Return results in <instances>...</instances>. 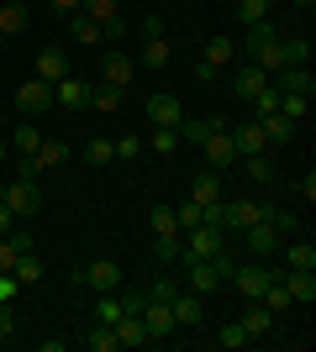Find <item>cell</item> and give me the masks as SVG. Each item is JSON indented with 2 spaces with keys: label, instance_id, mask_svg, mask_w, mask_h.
Wrapping results in <instances>:
<instances>
[{
  "label": "cell",
  "instance_id": "cell-1",
  "mask_svg": "<svg viewBox=\"0 0 316 352\" xmlns=\"http://www.w3.org/2000/svg\"><path fill=\"white\" fill-rule=\"evenodd\" d=\"M242 58L253 63V69H264L274 79V74L285 69V43L274 37L269 21H258V27H248V37H242Z\"/></svg>",
  "mask_w": 316,
  "mask_h": 352
},
{
  "label": "cell",
  "instance_id": "cell-2",
  "mask_svg": "<svg viewBox=\"0 0 316 352\" xmlns=\"http://www.w3.org/2000/svg\"><path fill=\"white\" fill-rule=\"evenodd\" d=\"M232 258H227V252H216V258H200V263H185V284H190V289L196 294H211V289H222L227 279H232Z\"/></svg>",
  "mask_w": 316,
  "mask_h": 352
},
{
  "label": "cell",
  "instance_id": "cell-3",
  "mask_svg": "<svg viewBox=\"0 0 316 352\" xmlns=\"http://www.w3.org/2000/svg\"><path fill=\"white\" fill-rule=\"evenodd\" d=\"M69 158H74V153H69V142H48V137H43V147H37L32 158L16 163V174H21V179H43V174H53V168H63Z\"/></svg>",
  "mask_w": 316,
  "mask_h": 352
},
{
  "label": "cell",
  "instance_id": "cell-4",
  "mask_svg": "<svg viewBox=\"0 0 316 352\" xmlns=\"http://www.w3.org/2000/svg\"><path fill=\"white\" fill-rule=\"evenodd\" d=\"M0 200L11 206V216H37V210H43V184L16 174L11 184H0Z\"/></svg>",
  "mask_w": 316,
  "mask_h": 352
},
{
  "label": "cell",
  "instance_id": "cell-5",
  "mask_svg": "<svg viewBox=\"0 0 316 352\" xmlns=\"http://www.w3.org/2000/svg\"><path fill=\"white\" fill-rule=\"evenodd\" d=\"M79 11H85L95 27L105 32V43H121V37H127V21H121V0H79Z\"/></svg>",
  "mask_w": 316,
  "mask_h": 352
},
{
  "label": "cell",
  "instance_id": "cell-6",
  "mask_svg": "<svg viewBox=\"0 0 316 352\" xmlns=\"http://www.w3.org/2000/svg\"><path fill=\"white\" fill-rule=\"evenodd\" d=\"M269 279H280V268H269L264 258H258V263L232 268V279H227V284H238V294H242V300H258V294L269 289Z\"/></svg>",
  "mask_w": 316,
  "mask_h": 352
},
{
  "label": "cell",
  "instance_id": "cell-7",
  "mask_svg": "<svg viewBox=\"0 0 316 352\" xmlns=\"http://www.w3.org/2000/svg\"><path fill=\"white\" fill-rule=\"evenodd\" d=\"M16 111H21V116H43V111H53V85L37 79V74H32L27 85H16Z\"/></svg>",
  "mask_w": 316,
  "mask_h": 352
},
{
  "label": "cell",
  "instance_id": "cell-8",
  "mask_svg": "<svg viewBox=\"0 0 316 352\" xmlns=\"http://www.w3.org/2000/svg\"><path fill=\"white\" fill-rule=\"evenodd\" d=\"M200 147H206V163H211V168H238V147H232L227 121H216V126H211V137H206Z\"/></svg>",
  "mask_w": 316,
  "mask_h": 352
},
{
  "label": "cell",
  "instance_id": "cell-9",
  "mask_svg": "<svg viewBox=\"0 0 316 352\" xmlns=\"http://www.w3.org/2000/svg\"><path fill=\"white\" fill-rule=\"evenodd\" d=\"M137 79V58L132 53H121V47H111L101 58V85H116V89H127Z\"/></svg>",
  "mask_w": 316,
  "mask_h": 352
},
{
  "label": "cell",
  "instance_id": "cell-10",
  "mask_svg": "<svg viewBox=\"0 0 316 352\" xmlns=\"http://www.w3.org/2000/svg\"><path fill=\"white\" fill-rule=\"evenodd\" d=\"M242 236H248V252H253V258H264V263H269V258H280V248H285V236L274 232V221H253Z\"/></svg>",
  "mask_w": 316,
  "mask_h": 352
},
{
  "label": "cell",
  "instance_id": "cell-11",
  "mask_svg": "<svg viewBox=\"0 0 316 352\" xmlns=\"http://www.w3.org/2000/svg\"><path fill=\"white\" fill-rule=\"evenodd\" d=\"M143 326H148V342H164V337H174L180 326H174V310L164 305V300H143Z\"/></svg>",
  "mask_w": 316,
  "mask_h": 352
},
{
  "label": "cell",
  "instance_id": "cell-12",
  "mask_svg": "<svg viewBox=\"0 0 316 352\" xmlns=\"http://www.w3.org/2000/svg\"><path fill=\"white\" fill-rule=\"evenodd\" d=\"M79 279L90 284L95 294H116L121 289V263H111V258H95V263H85V274Z\"/></svg>",
  "mask_w": 316,
  "mask_h": 352
},
{
  "label": "cell",
  "instance_id": "cell-13",
  "mask_svg": "<svg viewBox=\"0 0 316 352\" xmlns=\"http://www.w3.org/2000/svg\"><path fill=\"white\" fill-rule=\"evenodd\" d=\"M90 79H74V74H69V79H59V85H53V105H63V111H90Z\"/></svg>",
  "mask_w": 316,
  "mask_h": 352
},
{
  "label": "cell",
  "instance_id": "cell-14",
  "mask_svg": "<svg viewBox=\"0 0 316 352\" xmlns=\"http://www.w3.org/2000/svg\"><path fill=\"white\" fill-rule=\"evenodd\" d=\"M274 316L264 300H248V310H242V331H248V342H264V337H274Z\"/></svg>",
  "mask_w": 316,
  "mask_h": 352
},
{
  "label": "cell",
  "instance_id": "cell-15",
  "mask_svg": "<svg viewBox=\"0 0 316 352\" xmlns=\"http://www.w3.org/2000/svg\"><path fill=\"white\" fill-rule=\"evenodd\" d=\"M148 121H153V126H180V121H185V105H180V95H169V89L148 95Z\"/></svg>",
  "mask_w": 316,
  "mask_h": 352
},
{
  "label": "cell",
  "instance_id": "cell-16",
  "mask_svg": "<svg viewBox=\"0 0 316 352\" xmlns=\"http://www.w3.org/2000/svg\"><path fill=\"white\" fill-rule=\"evenodd\" d=\"M169 310H174V326H200L206 321V300H200L196 289H180L169 300Z\"/></svg>",
  "mask_w": 316,
  "mask_h": 352
},
{
  "label": "cell",
  "instance_id": "cell-17",
  "mask_svg": "<svg viewBox=\"0 0 316 352\" xmlns=\"http://www.w3.org/2000/svg\"><path fill=\"white\" fill-rule=\"evenodd\" d=\"M269 85L280 89V95H316V74L311 69H280Z\"/></svg>",
  "mask_w": 316,
  "mask_h": 352
},
{
  "label": "cell",
  "instance_id": "cell-18",
  "mask_svg": "<svg viewBox=\"0 0 316 352\" xmlns=\"http://www.w3.org/2000/svg\"><path fill=\"white\" fill-rule=\"evenodd\" d=\"M227 132H232L238 158H248V153H264V147H269V137H264V126H258V121H248V126H232V121H227Z\"/></svg>",
  "mask_w": 316,
  "mask_h": 352
},
{
  "label": "cell",
  "instance_id": "cell-19",
  "mask_svg": "<svg viewBox=\"0 0 316 352\" xmlns=\"http://www.w3.org/2000/svg\"><path fill=\"white\" fill-rule=\"evenodd\" d=\"M253 221H269V210L258 206V200H227V226L232 232H248Z\"/></svg>",
  "mask_w": 316,
  "mask_h": 352
},
{
  "label": "cell",
  "instance_id": "cell-20",
  "mask_svg": "<svg viewBox=\"0 0 316 352\" xmlns=\"http://www.w3.org/2000/svg\"><path fill=\"white\" fill-rule=\"evenodd\" d=\"M37 79H48V85L69 79V53H63V47H43V53H37Z\"/></svg>",
  "mask_w": 316,
  "mask_h": 352
},
{
  "label": "cell",
  "instance_id": "cell-21",
  "mask_svg": "<svg viewBox=\"0 0 316 352\" xmlns=\"http://www.w3.org/2000/svg\"><path fill=\"white\" fill-rule=\"evenodd\" d=\"M190 200H196V206H216V200H222V174H216V168H200V174L190 179Z\"/></svg>",
  "mask_w": 316,
  "mask_h": 352
},
{
  "label": "cell",
  "instance_id": "cell-22",
  "mask_svg": "<svg viewBox=\"0 0 316 352\" xmlns=\"http://www.w3.org/2000/svg\"><path fill=\"white\" fill-rule=\"evenodd\" d=\"M232 58H238V43H232V37H211V43L200 47V63H206V69H216V74H222Z\"/></svg>",
  "mask_w": 316,
  "mask_h": 352
},
{
  "label": "cell",
  "instance_id": "cell-23",
  "mask_svg": "<svg viewBox=\"0 0 316 352\" xmlns=\"http://www.w3.org/2000/svg\"><path fill=\"white\" fill-rule=\"evenodd\" d=\"M21 32H27V6H21V0H0V37L11 43Z\"/></svg>",
  "mask_w": 316,
  "mask_h": 352
},
{
  "label": "cell",
  "instance_id": "cell-24",
  "mask_svg": "<svg viewBox=\"0 0 316 352\" xmlns=\"http://www.w3.org/2000/svg\"><path fill=\"white\" fill-rule=\"evenodd\" d=\"M137 63H143V69H169V63H174V47L164 43V37H148V43H143V53H137Z\"/></svg>",
  "mask_w": 316,
  "mask_h": 352
},
{
  "label": "cell",
  "instance_id": "cell-25",
  "mask_svg": "<svg viewBox=\"0 0 316 352\" xmlns=\"http://www.w3.org/2000/svg\"><path fill=\"white\" fill-rule=\"evenodd\" d=\"M238 168L248 174V184H274V163H269V153H248V158H238Z\"/></svg>",
  "mask_w": 316,
  "mask_h": 352
},
{
  "label": "cell",
  "instance_id": "cell-26",
  "mask_svg": "<svg viewBox=\"0 0 316 352\" xmlns=\"http://www.w3.org/2000/svg\"><path fill=\"white\" fill-rule=\"evenodd\" d=\"M121 100H127V89H116V85H95V89H90V105L101 111V116H116Z\"/></svg>",
  "mask_w": 316,
  "mask_h": 352
},
{
  "label": "cell",
  "instance_id": "cell-27",
  "mask_svg": "<svg viewBox=\"0 0 316 352\" xmlns=\"http://www.w3.org/2000/svg\"><path fill=\"white\" fill-rule=\"evenodd\" d=\"M258 126H264V137H269V142H290V137H295V121H290L285 111H269V116H258Z\"/></svg>",
  "mask_w": 316,
  "mask_h": 352
},
{
  "label": "cell",
  "instance_id": "cell-28",
  "mask_svg": "<svg viewBox=\"0 0 316 352\" xmlns=\"http://www.w3.org/2000/svg\"><path fill=\"white\" fill-rule=\"evenodd\" d=\"M116 342H121V347H143V342H148L143 316H121V321H116Z\"/></svg>",
  "mask_w": 316,
  "mask_h": 352
},
{
  "label": "cell",
  "instance_id": "cell-29",
  "mask_svg": "<svg viewBox=\"0 0 316 352\" xmlns=\"http://www.w3.org/2000/svg\"><path fill=\"white\" fill-rule=\"evenodd\" d=\"M69 37H74V43H85V47H95V43H105V32L95 27L90 16L79 11V16H69Z\"/></svg>",
  "mask_w": 316,
  "mask_h": 352
},
{
  "label": "cell",
  "instance_id": "cell-30",
  "mask_svg": "<svg viewBox=\"0 0 316 352\" xmlns=\"http://www.w3.org/2000/svg\"><path fill=\"white\" fill-rule=\"evenodd\" d=\"M11 274H16V284H21V289H27V284H37V279H43V263H37V252H16Z\"/></svg>",
  "mask_w": 316,
  "mask_h": 352
},
{
  "label": "cell",
  "instance_id": "cell-31",
  "mask_svg": "<svg viewBox=\"0 0 316 352\" xmlns=\"http://www.w3.org/2000/svg\"><path fill=\"white\" fill-rule=\"evenodd\" d=\"M264 85H269V74H264V69H253V63H248V69H242L238 79H232V89H238L242 100H253V95H258Z\"/></svg>",
  "mask_w": 316,
  "mask_h": 352
},
{
  "label": "cell",
  "instance_id": "cell-32",
  "mask_svg": "<svg viewBox=\"0 0 316 352\" xmlns=\"http://www.w3.org/2000/svg\"><path fill=\"white\" fill-rule=\"evenodd\" d=\"M285 43V69H311V43L306 37H280Z\"/></svg>",
  "mask_w": 316,
  "mask_h": 352
},
{
  "label": "cell",
  "instance_id": "cell-33",
  "mask_svg": "<svg viewBox=\"0 0 316 352\" xmlns=\"http://www.w3.org/2000/svg\"><path fill=\"white\" fill-rule=\"evenodd\" d=\"M11 147H16V158H32V153L43 147V132H37V126H16V132H11Z\"/></svg>",
  "mask_w": 316,
  "mask_h": 352
},
{
  "label": "cell",
  "instance_id": "cell-34",
  "mask_svg": "<svg viewBox=\"0 0 316 352\" xmlns=\"http://www.w3.org/2000/svg\"><path fill=\"white\" fill-rule=\"evenodd\" d=\"M153 236H180V216H174V206H153Z\"/></svg>",
  "mask_w": 316,
  "mask_h": 352
},
{
  "label": "cell",
  "instance_id": "cell-35",
  "mask_svg": "<svg viewBox=\"0 0 316 352\" xmlns=\"http://www.w3.org/2000/svg\"><path fill=\"white\" fill-rule=\"evenodd\" d=\"M85 347H90V352H116V347H121V342H116V326L95 321V331L85 337Z\"/></svg>",
  "mask_w": 316,
  "mask_h": 352
},
{
  "label": "cell",
  "instance_id": "cell-36",
  "mask_svg": "<svg viewBox=\"0 0 316 352\" xmlns=\"http://www.w3.org/2000/svg\"><path fill=\"white\" fill-rule=\"evenodd\" d=\"M285 252V268H316V248L311 242H290V248H280Z\"/></svg>",
  "mask_w": 316,
  "mask_h": 352
},
{
  "label": "cell",
  "instance_id": "cell-37",
  "mask_svg": "<svg viewBox=\"0 0 316 352\" xmlns=\"http://www.w3.org/2000/svg\"><path fill=\"white\" fill-rule=\"evenodd\" d=\"M238 21H242V27H258V21H269V0H238Z\"/></svg>",
  "mask_w": 316,
  "mask_h": 352
},
{
  "label": "cell",
  "instance_id": "cell-38",
  "mask_svg": "<svg viewBox=\"0 0 316 352\" xmlns=\"http://www.w3.org/2000/svg\"><path fill=\"white\" fill-rule=\"evenodd\" d=\"M148 147H153V153H164V158H169V153H174V147H180V126H153Z\"/></svg>",
  "mask_w": 316,
  "mask_h": 352
},
{
  "label": "cell",
  "instance_id": "cell-39",
  "mask_svg": "<svg viewBox=\"0 0 316 352\" xmlns=\"http://www.w3.org/2000/svg\"><path fill=\"white\" fill-rule=\"evenodd\" d=\"M280 111H285L295 126L306 121V111H311V95H280Z\"/></svg>",
  "mask_w": 316,
  "mask_h": 352
},
{
  "label": "cell",
  "instance_id": "cell-40",
  "mask_svg": "<svg viewBox=\"0 0 316 352\" xmlns=\"http://www.w3.org/2000/svg\"><path fill=\"white\" fill-rule=\"evenodd\" d=\"M258 300H264V305H269L274 316H280V310H290V305H295V300H290V294H285V284H280V279H269V289L258 294Z\"/></svg>",
  "mask_w": 316,
  "mask_h": 352
},
{
  "label": "cell",
  "instance_id": "cell-41",
  "mask_svg": "<svg viewBox=\"0 0 316 352\" xmlns=\"http://www.w3.org/2000/svg\"><path fill=\"white\" fill-rule=\"evenodd\" d=\"M216 121H222V116H206V121H180V137H185V142H206Z\"/></svg>",
  "mask_w": 316,
  "mask_h": 352
},
{
  "label": "cell",
  "instance_id": "cell-42",
  "mask_svg": "<svg viewBox=\"0 0 316 352\" xmlns=\"http://www.w3.org/2000/svg\"><path fill=\"white\" fill-rule=\"evenodd\" d=\"M153 258L158 263H180V236H153Z\"/></svg>",
  "mask_w": 316,
  "mask_h": 352
},
{
  "label": "cell",
  "instance_id": "cell-43",
  "mask_svg": "<svg viewBox=\"0 0 316 352\" xmlns=\"http://www.w3.org/2000/svg\"><path fill=\"white\" fill-rule=\"evenodd\" d=\"M85 158H90V163H95V168H105V163H116V147L105 142V137H95V142H90V147H85Z\"/></svg>",
  "mask_w": 316,
  "mask_h": 352
},
{
  "label": "cell",
  "instance_id": "cell-44",
  "mask_svg": "<svg viewBox=\"0 0 316 352\" xmlns=\"http://www.w3.org/2000/svg\"><path fill=\"white\" fill-rule=\"evenodd\" d=\"M253 111H258V116H269V111H280V89H274V85H264V89L253 95Z\"/></svg>",
  "mask_w": 316,
  "mask_h": 352
},
{
  "label": "cell",
  "instance_id": "cell-45",
  "mask_svg": "<svg viewBox=\"0 0 316 352\" xmlns=\"http://www.w3.org/2000/svg\"><path fill=\"white\" fill-rule=\"evenodd\" d=\"M222 347H232V352L248 347V331H242V321H227V326H222Z\"/></svg>",
  "mask_w": 316,
  "mask_h": 352
},
{
  "label": "cell",
  "instance_id": "cell-46",
  "mask_svg": "<svg viewBox=\"0 0 316 352\" xmlns=\"http://www.w3.org/2000/svg\"><path fill=\"white\" fill-rule=\"evenodd\" d=\"M121 316H127V310H121V300H101V305H95V321H105V326H116Z\"/></svg>",
  "mask_w": 316,
  "mask_h": 352
},
{
  "label": "cell",
  "instance_id": "cell-47",
  "mask_svg": "<svg viewBox=\"0 0 316 352\" xmlns=\"http://www.w3.org/2000/svg\"><path fill=\"white\" fill-rule=\"evenodd\" d=\"M174 216H180V232H190V226H200V206H196V200H185V206L174 210Z\"/></svg>",
  "mask_w": 316,
  "mask_h": 352
},
{
  "label": "cell",
  "instance_id": "cell-48",
  "mask_svg": "<svg viewBox=\"0 0 316 352\" xmlns=\"http://www.w3.org/2000/svg\"><path fill=\"white\" fill-rule=\"evenodd\" d=\"M16 294H21V284H16V274H0V305H11Z\"/></svg>",
  "mask_w": 316,
  "mask_h": 352
},
{
  "label": "cell",
  "instance_id": "cell-49",
  "mask_svg": "<svg viewBox=\"0 0 316 352\" xmlns=\"http://www.w3.org/2000/svg\"><path fill=\"white\" fill-rule=\"evenodd\" d=\"M174 294H180V284H169V279H158V284H153V289H148V300H164V305H169V300H174Z\"/></svg>",
  "mask_w": 316,
  "mask_h": 352
},
{
  "label": "cell",
  "instance_id": "cell-50",
  "mask_svg": "<svg viewBox=\"0 0 316 352\" xmlns=\"http://www.w3.org/2000/svg\"><path fill=\"white\" fill-rule=\"evenodd\" d=\"M111 147H116V163L137 158V137H116V142H111Z\"/></svg>",
  "mask_w": 316,
  "mask_h": 352
},
{
  "label": "cell",
  "instance_id": "cell-51",
  "mask_svg": "<svg viewBox=\"0 0 316 352\" xmlns=\"http://www.w3.org/2000/svg\"><path fill=\"white\" fill-rule=\"evenodd\" d=\"M11 337H16V326H11V305L0 310V347H11Z\"/></svg>",
  "mask_w": 316,
  "mask_h": 352
},
{
  "label": "cell",
  "instance_id": "cell-52",
  "mask_svg": "<svg viewBox=\"0 0 316 352\" xmlns=\"http://www.w3.org/2000/svg\"><path fill=\"white\" fill-rule=\"evenodd\" d=\"M6 242H11V252H32V236H27V232H11Z\"/></svg>",
  "mask_w": 316,
  "mask_h": 352
},
{
  "label": "cell",
  "instance_id": "cell-53",
  "mask_svg": "<svg viewBox=\"0 0 316 352\" xmlns=\"http://www.w3.org/2000/svg\"><path fill=\"white\" fill-rule=\"evenodd\" d=\"M11 263H16V252H11V242L0 236V274H11Z\"/></svg>",
  "mask_w": 316,
  "mask_h": 352
},
{
  "label": "cell",
  "instance_id": "cell-54",
  "mask_svg": "<svg viewBox=\"0 0 316 352\" xmlns=\"http://www.w3.org/2000/svg\"><path fill=\"white\" fill-rule=\"evenodd\" d=\"M301 200H306V206H316V174L301 179Z\"/></svg>",
  "mask_w": 316,
  "mask_h": 352
},
{
  "label": "cell",
  "instance_id": "cell-55",
  "mask_svg": "<svg viewBox=\"0 0 316 352\" xmlns=\"http://www.w3.org/2000/svg\"><path fill=\"white\" fill-rule=\"evenodd\" d=\"M48 6H53L59 16H79V0H48Z\"/></svg>",
  "mask_w": 316,
  "mask_h": 352
},
{
  "label": "cell",
  "instance_id": "cell-56",
  "mask_svg": "<svg viewBox=\"0 0 316 352\" xmlns=\"http://www.w3.org/2000/svg\"><path fill=\"white\" fill-rule=\"evenodd\" d=\"M11 221H16V216H11V206L0 200V236H11Z\"/></svg>",
  "mask_w": 316,
  "mask_h": 352
},
{
  "label": "cell",
  "instance_id": "cell-57",
  "mask_svg": "<svg viewBox=\"0 0 316 352\" xmlns=\"http://www.w3.org/2000/svg\"><path fill=\"white\" fill-rule=\"evenodd\" d=\"M6 158H11V147H6V142H0V163H6Z\"/></svg>",
  "mask_w": 316,
  "mask_h": 352
},
{
  "label": "cell",
  "instance_id": "cell-58",
  "mask_svg": "<svg viewBox=\"0 0 316 352\" xmlns=\"http://www.w3.org/2000/svg\"><path fill=\"white\" fill-rule=\"evenodd\" d=\"M295 6H301V11H311V6H316V0H295Z\"/></svg>",
  "mask_w": 316,
  "mask_h": 352
},
{
  "label": "cell",
  "instance_id": "cell-59",
  "mask_svg": "<svg viewBox=\"0 0 316 352\" xmlns=\"http://www.w3.org/2000/svg\"><path fill=\"white\" fill-rule=\"evenodd\" d=\"M0 132H6V111H0Z\"/></svg>",
  "mask_w": 316,
  "mask_h": 352
},
{
  "label": "cell",
  "instance_id": "cell-60",
  "mask_svg": "<svg viewBox=\"0 0 316 352\" xmlns=\"http://www.w3.org/2000/svg\"><path fill=\"white\" fill-rule=\"evenodd\" d=\"M0 47H6V37H0Z\"/></svg>",
  "mask_w": 316,
  "mask_h": 352
}]
</instances>
